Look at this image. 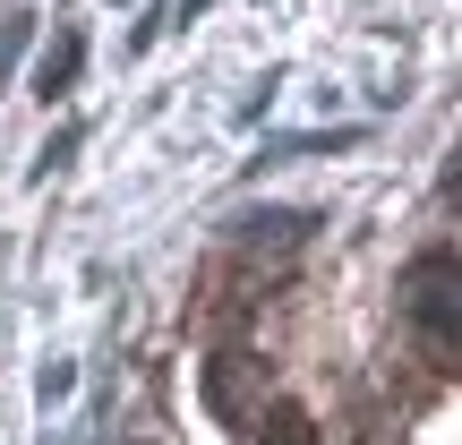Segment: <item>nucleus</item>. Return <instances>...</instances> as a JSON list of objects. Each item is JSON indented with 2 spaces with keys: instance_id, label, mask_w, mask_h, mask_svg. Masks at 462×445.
<instances>
[{
  "instance_id": "6",
  "label": "nucleus",
  "mask_w": 462,
  "mask_h": 445,
  "mask_svg": "<svg viewBox=\"0 0 462 445\" xmlns=\"http://www.w3.org/2000/svg\"><path fill=\"white\" fill-rule=\"evenodd\" d=\"M198 9H206V0H180V17H198ZM180 17H171V26H180Z\"/></svg>"
},
{
  "instance_id": "4",
  "label": "nucleus",
  "mask_w": 462,
  "mask_h": 445,
  "mask_svg": "<svg viewBox=\"0 0 462 445\" xmlns=\"http://www.w3.org/2000/svg\"><path fill=\"white\" fill-rule=\"evenodd\" d=\"M26 26H34V17H9V26H0V78H9L17 51H26Z\"/></svg>"
},
{
  "instance_id": "2",
  "label": "nucleus",
  "mask_w": 462,
  "mask_h": 445,
  "mask_svg": "<svg viewBox=\"0 0 462 445\" xmlns=\"http://www.w3.org/2000/svg\"><path fill=\"white\" fill-rule=\"evenodd\" d=\"M309 231H317V215H291V206H274V215H248V223H240V248L274 257V248H300Z\"/></svg>"
},
{
  "instance_id": "1",
  "label": "nucleus",
  "mask_w": 462,
  "mask_h": 445,
  "mask_svg": "<svg viewBox=\"0 0 462 445\" xmlns=\"http://www.w3.org/2000/svg\"><path fill=\"white\" fill-rule=\"evenodd\" d=\"M411 326H420V343H429V360L454 368V326H462V309H454V248H429V257L411 265Z\"/></svg>"
},
{
  "instance_id": "5",
  "label": "nucleus",
  "mask_w": 462,
  "mask_h": 445,
  "mask_svg": "<svg viewBox=\"0 0 462 445\" xmlns=\"http://www.w3.org/2000/svg\"><path fill=\"white\" fill-rule=\"evenodd\" d=\"M69 154H78V129H60V137H51V146H43V163H34V181H51V172L69 163Z\"/></svg>"
},
{
  "instance_id": "3",
  "label": "nucleus",
  "mask_w": 462,
  "mask_h": 445,
  "mask_svg": "<svg viewBox=\"0 0 462 445\" xmlns=\"http://www.w3.org/2000/svg\"><path fill=\"white\" fill-rule=\"evenodd\" d=\"M78 60H86V43H78V34H60V43L43 51V69H34V103H60L69 86H78Z\"/></svg>"
}]
</instances>
